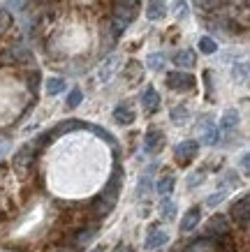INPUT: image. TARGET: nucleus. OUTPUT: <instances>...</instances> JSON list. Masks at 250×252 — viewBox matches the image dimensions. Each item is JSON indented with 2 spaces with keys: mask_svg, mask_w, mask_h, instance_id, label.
<instances>
[{
  "mask_svg": "<svg viewBox=\"0 0 250 252\" xmlns=\"http://www.w3.org/2000/svg\"><path fill=\"white\" fill-rule=\"evenodd\" d=\"M121 185H123V169L116 164L111 176H109V181H107V185H105V190L100 192V199L114 208L116 201H118V194H121Z\"/></svg>",
  "mask_w": 250,
  "mask_h": 252,
  "instance_id": "nucleus-1",
  "label": "nucleus"
},
{
  "mask_svg": "<svg viewBox=\"0 0 250 252\" xmlns=\"http://www.w3.org/2000/svg\"><path fill=\"white\" fill-rule=\"evenodd\" d=\"M197 153H199V141H195V139H185V141H181L174 148V158L181 167L190 164V162L197 158Z\"/></svg>",
  "mask_w": 250,
  "mask_h": 252,
  "instance_id": "nucleus-2",
  "label": "nucleus"
},
{
  "mask_svg": "<svg viewBox=\"0 0 250 252\" xmlns=\"http://www.w3.org/2000/svg\"><path fill=\"white\" fill-rule=\"evenodd\" d=\"M33 56L28 51V46L23 44H12L0 54V65H16V63H28Z\"/></svg>",
  "mask_w": 250,
  "mask_h": 252,
  "instance_id": "nucleus-3",
  "label": "nucleus"
},
{
  "mask_svg": "<svg viewBox=\"0 0 250 252\" xmlns=\"http://www.w3.org/2000/svg\"><path fill=\"white\" fill-rule=\"evenodd\" d=\"M167 86L172 88V91H192L195 88V77L188 74V72H183V69H176V72H169L165 77Z\"/></svg>",
  "mask_w": 250,
  "mask_h": 252,
  "instance_id": "nucleus-4",
  "label": "nucleus"
},
{
  "mask_svg": "<svg viewBox=\"0 0 250 252\" xmlns=\"http://www.w3.org/2000/svg\"><path fill=\"white\" fill-rule=\"evenodd\" d=\"M229 215H232V220H236L239 224H241L243 229H248V222H250V197L248 194H243L239 201L232 204Z\"/></svg>",
  "mask_w": 250,
  "mask_h": 252,
  "instance_id": "nucleus-5",
  "label": "nucleus"
},
{
  "mask_svg": "<svg viewBox=\"0 0 250 252\" xmlns=\"http://www.w3.org/2000/svg\"><path fill=\"white\" fill-rule=\"evenodd\" d=\"M227 231H229V222H227V218H225V215H220V213L211 215V218H209V222L204 224V236L220 238V236H227Z\"/></svg>",
  "mask_w": 250,
  "mask_h": 252,
  "instance_id": "nucleus-6",
  "label": "nucleus"
},
{
  "mask_svg": "<svg viewBox=\"0 0 250 252\" xmlns=\"http://www.w3.org/2000/svg\"><path fill=\"white\" fill-rule=\"evenodd\" d=\"M33 158H35V146L33 144H23L14 155V169L16 171H26V169L31 167Z\"/></svg>",
  "mask_w": 250,
  "mask_h": 252,
  "instance_id": "nucleus-7",
  "label": "nucleus"
},
{
  "mask_svg": "<svg viewBox=\"0 0 250 252\" xmlns=\"http://www.w3.org/2000/svg\"><path fill=\"white\" fill-rule=\"evenodd\" d=\"M213 250H220V238L215 236H204V238H197L185 248V252H213Z\"/></svg>",
  "mask_w": 250,
  "mask_h": 252,
  "instance_id": "nucleus-8",
  "label": "nucleus"
},
{
  "mask_svg": "<svg viewBox=\"0 0 250 252\" xmlns=\"http://www.w3.org/2000/svg\"><path fill=\"white\" fill-rule=\"evenodd\" d=\"M155 169H158V164H148L144 174L139 176V183H137V197H139V199L146 197V194L151 192V188H153V174H155Z\"/></svg>",
  "mask_w": 250,
  "mask_h": 252,
  "instance_id": "nucleus-9",
  "label": "nucleus"
},
{
  "mask_svg": "<svg viewBox=\"0 0 250 252\" xmlns=\"http://www.w3.org/2000/svg\"><path fill=\"white\" fill-rule=\"evenodd\" d=\"M142 107L146 114H155L160 109V95L153 86H146V91L142 93Z\"/></svg>",
  "mask_w": 250,
  "mask_h": 252,
  "instance_id": "nucleus-10",
  "label": "nucleus"
},
{
  "mask_svg": "<svg viewBox=\"0 0 250 252\" xmlns=\"http://www.w3.org/2000/svg\"><path fill=\"white\" fill-rule=\"evenodd\" d=\"M162 144H165V132H160V130H148V132H146L144 151H146L148 155L158 153L160 148H162Z\"/></svg>",
  "mask_w": 250,
  "mask_h": 252,
  "instance_id": "nucleus-11",
  "label": "nucleus"
},
{
  "mask_svg": "<svg viewBox=\"0 0 250 252\" xmlns=\"http://www.w3.org/2000/svg\"><path fill=\"white\" fill-rule=\"evenodd\" d=\"M167 14V0H148L146 2V19L148 21H162Z\"/></svg>",
  "mask_w": 250,
  "mask_h": 252,
  "instance_id": "nucleus-12",
  "label": "nucleus"
},
{
  "mask_svg": "<svg viewBox=\"0 0 250 252\" xmlns=\"http://www.w3.org/2000/svg\"><path fill=\"white\" fill-rule=\"evenodd\" d=\"M199 220H202V206H192V208L188 211V213H183L181 231H183V234L192 231V229H195V227L199 224Z\"/></svg>",
  "mask_w": 250,
  "mask_h": 252,
  "instance_id": "nucleus-13",
  "label": "nucleus"
},
{
  "mask_svg": "<svg viewBox=\"0 0 250 252\" xmlns=\"http://www.w3.org/2000/svg\"><path fill=\"white\" fill-rule=\"evenodd\" d=\"M114 121L118 123V125H132V123H135V109L130 107L128 102H121V104L114 109Z\"/></svg>",
  "mask_w": 250,
  "mask_h": 252,
  "instance_id": "nucleus-14",
  "label": "nucleus"
},
{
  "mask_svg": "<svg viewBox=\"0 0 250 252\" xmlns=\"http://www.w3.org/2000/svg\"><path fill=\"white\" fill-rule=\"evenodd\" d=\"M167 241H169L167 231L158 229V227H153L151 234H148V236H146V241H144V248H146V250H158V248H162Z\"/></svg>",
  "mask_w": 250,
  "mask_h": 252,
  "instance_id": "nucleus-15",
  "label": "nucleus"
},
{
  "mask_svg": "<svg viewBox=\"0 0 250 252\" xmlns=\"http://www.w3.org/2000/svg\"><path fill=\"white\" fill-rule=\"evenodd\" d=\"M239 121H241V116H239V111H236V109L225 111V114H222V118H220V125H218L220 134H222V132H232L234 127H239Z\"/></svg>",
  "mask_w": 250,
  "mask_h": 252,
  "instance_id": "nucleus-16",
  "label": "nucleus"
},
{
  "mask_svg": "<svg viewBox=\"0 0 250 252\" xmlns=\"http://www.w3.org/2000/svg\"><path fill=\"white\" fill-rule=\"evenodd\" d=\"M195 63H197V56H195V51L192 49H183V51H179V54L174 56V65L176 67H185V69H190V67H195Z\"/></svg>",
  "mask_w": 250,
  "mask_h": 252,
  "instance_id": "nucleus-17",
  "label": "nucleus"
},
{
  "mask_svg": "<svg viewBox=\"0 0 250 252\" xmlns=\"http://www.w3.org/2000/svg\"><path fill=\"white\" fill-rule=\"evenodd\" d=\"M86 130L93 132L95 137H100L102 141H105V144L111 146V148H114V153H118V141L114 139V134H111V132H107L105 127H100V125H91V123H88V127H86Z\"/></svg>",
  "mask_w": 250,
  "mask_h": 252,
  "instance_id": "nucleus-18",
  "label": "nucleus"
},
{
  "mask_svg": "<svg viewBox=\"0 0 250 252\" xmlns=\"http://www.w3.org/2000/svg\"><path fill=\"white\" fill-rule=\"evenodd\" d=\"M174 185H176V176L172 174V171H167V174L158 181L155 190H158V194H162V197H169V194L174 192Z\"/></svg>",
  "mask_w": 250,
  "mask_h": 252,
  "instance_id": "nucleus-19",
  "label": "nucleus"
},
{
  "mask_svg": "<svg viewBox=\"0 0 250 252\" xmlns=\"http://www.w3.org/2000/svg\"><path fill=\"white\" fill-rule=\"evenodd\" d=\"M65 88H68V84H65V79H63V77H51V79H46V95L56 97V95H61Z\"/></svg>",
  "mask_w": 250,
  "mask_h": 252,
  "instance_id": "nucleus-20",
  "label": "nucleus"
},
{
  "mask_svg": "<svg viewBox=\"0 0 250 252\" xmlns=\"http://www.w3.org/2000/svg\"><path fill=\"white\" fill-rule=\"evenodd\" d=\"M220 139V130L215 127V125H206V127H202V144L204 146H215Z\"/></svg>",
  "mask_w": 250,
  "mask_h": 252,
  "instance_id": "nucleus-21",
  "label": "nucleus"
},
{
  "mask_svg": "<svg viewBox=\"0 0 250 252\" xmlns=\"http://www.w3.org/2000/svg\"><path fill=\"white\" fill-rule=\"evenodd\" d=\"M174 215H176V204L169 197H162V204H160V218L169 222V220H174Z\"/></svg>",
  "mask_w": 250,
  "mask_h": 252,
  "instance_id": "nucleus-22",
  "label": "nucleus"
},
{
  "mask_svg": "<svg viewBox=\"0 0 250 252\" xmlns=\"http://www.w3.org/2000/svg\"><path fill=\"white\" fill-rule=\"evenodd\" d=\"M95 236H98V227H86V229L79 231V236L74 238L76 245H88L91 241H95Z\"/></svg>",
  "mask_w": 250,
  "mask_h": 252,
  "instance_id": "nucleus-23",
  "label": "nucleus"
},
{
  "mask_svg": "<svg viewBox=\"0 0 250 252\" xmlns=\"http://www.w3.org/2000/svg\"><path fill=\"white\" fill-rule=\"evenodd\" d=\"M232 77H234V81H239V84H246L248 81V63H234V67H232Z\"/></svg>",
  "mask_w": 250,
  "mask_h": 252,
  "instance_id": "nucleus-24",
  "label": "nucleus"
},
{
  "mask_svg": "<svg viewBox=\"0 0 250 252\" xmlns=\"http://www.w3.org/2000/svg\"><path fill=\"white\" fill-rule=\"evenodd\" d=\"M169 118H172V123L174 125H183V123H188V118H190V111H188V107H174L172 109V114H169Z\"/></svg>",
  "mask_w": 250,
  "mask_h": 252,
  "instance_id": "nucleus-25",
  "label": "nucleus"
},
{
  "mask_svg": "<svg viewBox=\"0 0 250 252\" xmlns=\"http://www.w3.org/2000/svg\"><path fill=\"white\" fill-rule=\"evenodd\" d=\"M111 211H114V208L109 206V204H107V201H102V199H95V201H93V215H95V218H98V220H102V218H107V215L111 213Z\"/></svg>",
  "mask_w": 250,
  "mask_h": 252,
  "instance_id": "nucleus-26",
  "label": "nucleus"
},
{
  "mask_svg": "<svg viewBox=\"0 0 250 252\" xmlns=\"http://www.w3.org/2000/svg\"><path fill=\"white\" fill-rule=\"evenodd\" d=\"M199 51L206 56H213L215 51H218V44H215V39L209 37V35H204V37L199 39Z\"/></svg>",
  "mask_w": 250,
  "mask_h": 252,
  "instance_id": "nucleus-27",
  "label": "nucleus"
},
{
  "mask_svg": "<svg viewBox=\"0 0 250 252\" xmlns=\"http://www.w3.org/2000/svg\"><path fill=\"white\" fill-rule=\"evenodd\" d=\"M165 54H151L148 58H146V67L153 69V72H158V69L165 67Z\"/></svg>",
  "mask_w": 250,
  "mask_h": 252,
  "instance_id": "nucleus-28",
  "label": "nucleus"
},
{
  "mask_svg": "<svg viewBox=\"0 0 250 252\" xmlns=\"http://www.w3.org/2000/svg\"><path fill=\"white\" fill-rule=\"evenodd\" d=\"M222 2H225V0H195V7H197L199 12H215Z\"/></svg>",
  "mask_w": 250,
  "mask_h": 252,
  "instance_id": "nucleus-29",
  "label": "nucleus"
},
{
  "mask_svg": "<svg viewBox=\"0 0 250 252\" xmlns=\"http://www.w3.org/2000/svg\"><path fill=\"white\" fill-rule=\"evenodd\" d=\"M81 99H83L81 88H79V86H74V88L70 91V95H68V109H76L79 104H81Z\"/></svg>",
  "mask_w": 250,
  "mask_h": 252,
  "instance_id": "nucleus-30",
  "label": "nucleus"
},
{
  "mask_svg": "<svg viewBox=\"0 0 250 252\" xmlns=\"http://www.w3.org/2000/svg\"><path fill=\"white\" fill-rule=\"evenodd\" d=\"M39 77H42V74H39V69H35V72L28 74V91L35 93V95H37V88H39Z\"/></svg>",
  "mask_w": 250,
  "mask_h": 252,
  "instance_id": "nucleus-31",
  "label": "nucleus"
},
{
  "mask_svg": "<svg viewBox=\"0 0 250 252\" xmlns=\"http://www.w3.org/2000/svg\"><path fill=\"white\" fill-rule=\"evenodd\" d=\"M174 12H176V19H188V5L185 0H174Z\"/></svg>",
  "mask_w": 250,
  "mask_h": 252,
  "instance_id": "nucleus-32",
  "label": "nucleus"
},
{
  "mask_svg": "<svg viewBox=\"0 0 250 252\" xmlns=\"http://www.w3.org/2000/svg\"><path fill=\"white\" fill-rule=\"evenodd\" d=\"M225 197H227V194H225V190H220V192H213L211 197L206 199V206L215 208V206H218V204H222V201H225Z\"/></svg>",
  "mask_w": 250,
  "mask_h": 252,
  "instance_id": "nucleus-33",
  "label": "nucleus"
},
{
  "mask_svg": "<svg viewBox=\"0 0 250 252\" xmlns=\"http://www.w3.org/2000/svg\"><path fill=\"white\" fill-rule=\"evenodd\" d=\"M9 26H12V16H9V12L7 9H2L0 7V35L7 31Z\"/></svg>",
  "mask_w": 250,
  "mask_h": 252,
  "instance_id": "nucleus-34",
  "label": "nucleus"
},
{
  "mask_svg": "<svg viewBox=\"0 0 250 252\" xmlns=\"http://www.w3.org/2000/svg\"><path fill=\"white\" fill-rule=\"evenodd\" d=\"M114 65H116V56H111V58H109V61L105 63L102 72H100V79H102V81H107V79H109V74L114 72Z\"/></svg>",
  "mask_w": 250,
  "mask_h": 252,
  "instance_id": "nucleus-35",
  "label": "nucleus"
},
{
  "mask_svg": "<svg viewBox=\"0 0 250 252\" xmlns=\"http://www.w3.org/2000/svg\"><path fill=\"white\" fill-rule=\"evenodd\" d=\"M204 183V174L202 171H195V174H190L188 178V188H197V185Z\"/></svg>",
  "mask_w": 250,
  "mask_h": 252,
  "instance_id": "nucleus-36",
  "label": "nucleus"
},
{
  "mask_svg": "<svg viewBox=\"0 0 250 252\" xmlns=\"http://www.w3.org/2000/svg\"><path fill=\"white\" fill-rule=\"evenodd\" d=\"M241 171H243V176H248V171H250V155L248 153L241 155Z\"/></svg>",
  "mask_w": 250,
  "mask_h": 252,
  "instance_id": "nucleus-37",
  "label": "nucleus"
},
{
  "mask_svg": "<svg viewBox=\"0 0 250 252\" xmlns=\"http://www.w3.org/2000/svg\"><path fill=\"white\" fill-rule=\"evenodd\" d=\"M204 81H206V93H209V99L213 97L211 93H213V84H211V72H209V69H206L204 72Z\"/></svg>",
  "mask_w": 250,
  "mask_h": 252,
  "instance_id": "nucleus-38",
  "label": "nucleus"
},
{
  "mask_svg": "<svg viewBox=\"0 0 250 252\" xmlns=\"http://www.w3.org/2000/svg\"><path fill=\"white\" fill-rule=\"evenodd\" d=\"M116 2H121V5H128L132 9H139V0H116Z\"/></svg>",
  "mask_w": 250,
  "mask_h": 252,
  "instance_id": "nucleus-39",
  "label": "nucleus"
},
{
  "mask_svg": "<svg viewBox=\"0 0 250 252\" xmlns=\"http://www.w3.org/2000/svg\"><path fill=\"white\" fill-rule=\"evenodd\" d=\"M225 176H227V178H225V181H227L229 185H234L236 181H239V176H236V171H227V174H225Z\"/></svg>",
  "mask_w": 250,
  "mask_h": 252,
  "instance_id": "nucleus-40",
  "label": "nucleus"
},
{
  "mask_svg": "<svg viewBox=\"0 0 250 252\" xmlns=\"http://www.w3.org/2000/svg\"><path fill=\"white\" fill-rule=\"evenodd\" d=\"M7 151H9V144H7V141H2V144H0V160L7 155Z\"/></svg>",
  "mask_w": 250,
  "mask_h": 252,
  "instance_id": "nucleus-41",
  "label": "nucleus"
},
{
  "mask_svg": "<svg viewBox=\"0 0 250 252\" xmlns=\"http://www.w3.org/2000/svg\"><path fill=\"white\" fill-rule=\"evenodd\" d=\"M114 252H135V250H132V248H130V245L121 243V245H118V248H116V250H114Z\"/></svg>",
  "mask_w": 250,
  "mask_h": 252,
  "instance_id": "nucleus-42",
  "label": "nucleus"
},
{
  "mask_svg": "<svg viewBox=\"0 0 250 252\" xmlns=\"http://www.w3.org/2000/svg\"><path fill=\"white\" fill-rule=\"evenodd\" d=\"M91 252H105V250H102V248H95V250H91Z\"/></svg>",
  "mask_w": 250,
  "mask_h": 252,
  "instance_id": "nucleus-43",
  "label": "nucleus"
}]
</instances>
